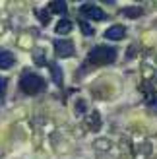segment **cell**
<instances>
[{"label": "cell", "mask_w": 157, "mask_h": 159, "mask_svg": "<svg viewBox=\"0 0 157 159\" xmlns=\"http://www.w3.org/2000/svg\"><path fill=\"white\" fill-rule=\"evenodd\" d=\"M116 60V49L113 47H107V45H99V47H93L87 54V62L89 64H95V66H101V64H113Z\"/></svg>", "instance_id": "obj_1"}, {"label": "cell", "mask_w": 157, "mask_h": 159, "mask_svg": "<svg viewBox=\"0 0 157 159\" xmlns=\"http://www.w3.org/2000/svg\"><path fill=\"white\" fill-rule=\"evenodd\" d=\"M20 87H21V91L27 93V95H37V93L45 91L47 84L41 76H37L33 72H23L21 78H20Z\"/></svg>", "instance_id": "obj_2"}, {"label": "cell", "mask_w": 157, "mask_h": 159, "mask_svg": "<svg viewBox=\"0 0 157 159\" xmlns=\"http://www.w3.org/2000/svg\"><path fill=\"white\" fill-rule=\"evenodd\" d=\"M54 51H56V54L62 58H70V57H74V52H76L72 41H54Z\"/></svg>", "instance_id": "obj_3"}, {"label": "cell", "mask_w": 157, "mask_h": 159, "mask_svg": "<svg viewBox=\"0 0 157 159\" xmlns=\"http://www.w3.org/2000/svg\"><path fill=\"white\" fill-rule=\"evenodd\" d=\"M82 14L83 16H87V18H91V20H103L105 18V12L101 10L99 6H95V4H82Z\"/></svg>", "instance_id": "obj_4"}, {"label": "cell", "mask_w": 157, "mask_h": 159, "mask_svg": "<svg viewBox=\"0 0 157 159\" xmlns=\"http://www.w3.org/2000/svg\"><path fill=\"white\" fill-rule=\"evenodd\" d=\"M124 35H126L124 25H113V27H109L105 31V37L107 39H113V41H120V39H124Z\"/></svg>", "instance_id": "obj_5"}, {"label": "cell", "mask_w": 157, "mask_h": 159, "mask_svg": "<svg viewBox=\"0 0 157 159\" xmlns=\"http://www.w3.org/2000/svg\"><path fill=\"white\" fill-rule=\"evenodd\" d=\"M14 62H16V57H14L10 51H4V49L0 51V68H2V70L12 68Z\"/></svg>", "instance_id": "obj_6"}, {"label": "cell", "mask_w": 157, "mask_h": 159, "mask_svg": "<svg viewBox=\"0 0 157 159\" xmlns=\"http://www.w3.org/2000/svg\"><path fill=\"white\" fill-rule=\"evenodd\" d=\"M72 31V21H68V20H60L56 23V33L58 35H66Z\"/></svg>", "instance_id": "obj_7"}, {"label": "cell", "mask_w": 157, "mask_h": 159, "mask_svg": "<svg viewBox=\"0 0 157 159\" xmlns=\"http://www.w3.org/2000/svg\"><path fill=\"white\" fill-rule=\"evenodd\" d=\"M51 12H54V14H64L66 10H68V4L66 2H60V0H56V2H51Z\"/></svg>", "instance_id": "obj_8"}, {"label": "cell", "mask_w": 157, "mask_h": 159, "mask_svg": "<svg viewBox=\"0 0 157 159\" xmlns=\"http://www.w3.org/2000/svg\"><path fill=\"white\" fill-rule=\"evenodd\" d=\"M142 14H144V10L138 8V6H132V8H126V10H124V16H126V18H140Z\"/></svg>", "instance_id": "obj_9"}, {"label": "cell", "mask_w": 157, "mask_h": 159, "mask_svg": "<svg viewBox=\"0 0 157 159\" xmlns=\"http://www.w3.org/2000/svg\"><path fill=\"white\" fill-rule=\"evenodd\" d=\"M51 68H52V78H54V82H56V84H60V82H62V76H60V68H58L56 64H51Z\"/></svg>", "instance_id": "obj_10"}, {"label": "cell", "mask_w": 157, "mask_h": 159, "mask_svg": "<svg viewBox=\"0 0 157 159\" xmlns=\"http://www.w3.org/2000/svg\"><path fill=\"white\" fill-rule=\"evenodd\" d=\"M6 85H8V82H6L2 76H0V99H2L4 95H6Z\"/></svg>", "instance_id": "obj_11"}, {"label": "cell", "mask_w": 157, "mask_h": 159, "mask_svg": "<svg viewBox=\"0 0 157 159\" xmlns=\"http://www.w3.org/2000/svg\"><path fill=\"white\" fill-rule=\"evenodd\" d=\"M80 27H82V31H83L85 35H93V29H91L85 21H80Z\"/></svg>", "instance_id": "obj_12"}, {"label": "cell", "mask_w": 157, "mask_h": 159, "mask_svg": "<svg viewBox=\"0 0 157 159\" xmlns=\"http://www.w3.org/2000/svg\"><path fill=\"white\" fill-rule=\"evenodd\" d=\"M35 54H37V57H33V60L37 62V64H43V51H35Z\"/></svg>", "instance_id": "obj_13"}, {"label": "cell", "mask_w": 157, "mask_h": 159, "mask_svg": "<svg viewBox=\"0 0 157 159\" xmlns=\"http://www.w3.org/2000/svg\"><path fill=\"white\" fill-rule=\"evenodd\" d=\"M78 103H80V105H78V111H82V113H83V111H85V105H83V101H78Z\"/></svg>", "instance_id": "obj_14"}]
</instances>
